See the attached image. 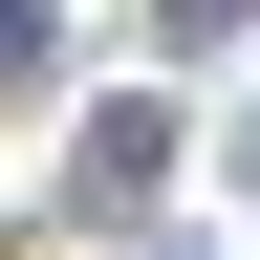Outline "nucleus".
<instances>
[{"mask_svg": "<svg viewBox=\"0 0 260 260\" xmlns=\"http://www.w3.org/2000/svg\"><path fill=\"white\" fill-rule=\"evenodd\" d=\"M239 152H260V130H239Z\"/></svg>", "mask_w": 260, "mask_h": 260, "instance_id": "obj_2", "label": "nucleus"}, {"mask_svg": "<svg viewBox=\"0 0 260 260\" xmlns=\"http://www.w3.org/2000/svg\"><path fill=\"white\" fill-rule=\"evenodd\" d=\"M239 22H260V0H152V44H239Z\"/></svg>", "mask_w": 260, "mask_h": 260, "instance_id": "obj_1", "label": "nucleus"}]
</instances>
